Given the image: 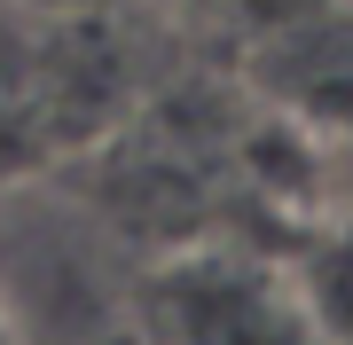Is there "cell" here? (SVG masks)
Returning <instances> with one entry per match:
<instances>
[{
  "instance_id": "6da1fadb",
  "label": "cell",
  "mask_w": 353,
  "mask_h": 345,
  "mask_svg": "<svg viewBox=\"0 0 353 345\" xmlns=\"http://www.w3.org/2000/svg\"><path fill=\"white\" fill-rule=\"evenodd\" d=\"M157 330L165 345H330L290 291L283 267L252 259H181L157 282Z\"/></svg>"
},
{
  "instance_id": "7a4b0ae2",
  "label": "cell",
  "mask_w": 353,
  "mask_h": 345,
  "mask_svg": "<svg viewBox=\"0 0 353 345\" xmlns=\"http://www.w3.org/2000/svg\"><path fill=\"white\" fill-rule=\"evenodd\" d=\"M290 291L306 298V314H314V330L330 345H353V228L338 236H314L299 251V267H283Z\"/></svg>"
},
{
  "instance_id": "3957f363",
  "label": "cell",
  "mask_w": 353,
  "mask_h": 345,
  "mask_svg": "<svg viewBox=\"0 0 353 345\" xmlns=\"http://www.w3.org/2000/svg\"><path fill=\"white\" fill-rule=\"evenodd\" d=\"M0 345H24V330H16V314L0 306Z\"/></svg>"
},
{
  "instance_id": "277c9868",
  "label": "cell",
  "mask_w": 353,
  "mask_h": 345,
  "mask_svg": "<svg viewBox=\"0 0 353 345\" xmlns=\"http://www.w3.org/2000/svg\"><path fill=\"white\" fill-rule=\"evenodd\" d=\"M345 8H353V0H345Z\"/></svg>"
}]
</instances>
